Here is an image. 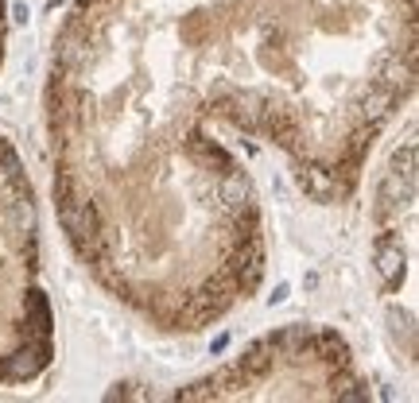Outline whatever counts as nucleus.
Segmentation results:
<instances>
[{
	"label": "nucleus",
	"mask_w": 419,
	"mask_h": 403,
	"mask_svg": "<svg viewBox=\"0 0 419 403\" xmlns=\"http://www.w3.org/2000/svg\"><path fill=\"white\" fill-rule=\"evenodd\" d=\"M373 268L381 276V299L396 303L411 283L416 264V125L392 152L377 187L373 210Z\"/></svg>",
	"instance_id": "4"
},
{
	"label": "nucleus",
	"mask_w": 419,
	"mask_h": 403,
	"mask_svg": "<svg viewBox=\"0 0 419 403\" xmlns=\"http://www.w3.org/2000/svg\"><path fill=\"white\" fill-rule=\"evenodd\" d=\"M167 400H373V384L338 330L292 322Z\"/></svg>",
	"instance_id": "3"
},
{
	"label": "nucleus",
	"mask_w": 419,
	"mask_h": 403,
	"mask_svg": "<svg viewBox=\"0 0 419 403\" xmlns=\"http://www.w3.org/2000/svg\"><path fill=\"white\" fill-rule=\"evenodd\" d=\"M416 66V0H74L43 90L66 244L152 330L218 326L268 271L253 155L354 202Z\"/></svg>",
	"instance_id": "1"
},
{
	"label": "nucleus",
	"mask_w": 419,
	"mask_h": 403,
	"mask_svg": "<svg viewBox=\"0 0 419 403\" xmlns=\"http://www.w3.org/2000/svg\"><path fill=\"white\" fill-rule=\"evenodd\" d=\"M55 361V310L43 287L39 206L24 159L0 136V388L31 384Z\"/></svg>",
	"instance_id": "2"
},
{
	"label": "nucleus",
	"mask_w": 419,
	"mask_h": 403,
	"mask_svg": "<svg viewBox=\"0 0 419 403\" xmlns=\"http://www.w3.org/2000/svg\"><path fill=\"white\" fill-rule=\"evenodd\" d=\"M4 47H8V0H0V66H4Z\"/></svg>",
	"instance_id": "5"
}]
</instances>
